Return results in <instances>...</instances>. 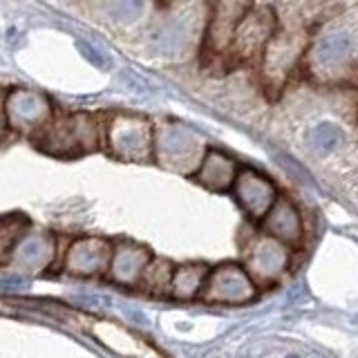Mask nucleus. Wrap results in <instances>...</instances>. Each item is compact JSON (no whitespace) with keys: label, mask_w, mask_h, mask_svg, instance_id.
Masks as SVG:
<instances>
[{"label":"nucleus","mask_w":358,"mask_h":358,"mask_svg":"<svg viewBox=\"0 0 358 358\" xmlns=\"http://www.w3.org/2000/svg\"><path fill=\"white\" fill-rule=\"evenodd\" d=\"M305 29L298 27H287L275 31L271 41H268L262 59V74H264V85L268 94L275 96L280 90L285 87L289 74L294 72L298 65V59L302 50H305Z\"/></svg>","instance_id":"1"},{"label":"nucleus","mask_w":358,"mask_h":358,"mask_svg":"<svg viewBox=\"0 0 358 358\" xmlns=\"http://www.w3.org/2000/svg\"><path fill=\"white\" fill-rule=\"evenodd\" d=\"M275 34V14L268 5H251L235 29L229 52V67L240 65L264 54L268 41Z\"/></svg>","instance_id":"2"},{"label":"nucleus","mask_w":358,"mask_h":358,"mask_svg":"<svg viewBox=\"0 0 358 358\" xmlns=\"http://www.w3.org/2000/svg\"><path fill=\"white\" fill-rule=\"evenodd\" d=\"M257 287L238 264H222L213 268L204 282V300L210 305H246L255 300Z\"/></svg>","instance_id":"3"},{"label":"nucleus","mask_w":358,"mask_h":358,"mask_svg":"<svg viewBox=\"0 0 358 358\" xmlns=\"http://www.w3.org/2000/svg\"><path fill=\"white\" fill-rule=\"evenodd\" d=\"M41 145L54 155L72 157L96 148V126L87 115H72L56 123L43 137Z\"/></svg>","instance_id":"4"},{"label":"nucleus","mask_w":358,"mask_h":358,"mask_svg":"<svg viewBox=\"0 0 358 358\" xmlns=\"http://www.w3.org/2000/svg\"><path fill=\"white\" fill-rule=\"evenodd\" d=\"M110 145L117 157L143 162L152 152V128L141 117L119 115L110 126Z\"/></svg>","instance_id":"5"},{"label":"nucleus","mask_w":358,"mask_h":358,"mask_svg":"<svg viewBox=\"0 0 358 358\" xmlns=\"http://www.w3.org/2000/svg\"><path fill=\"white\" fill-rule=\"evenodd\" d=\"M251 5H242V3H220L213 7V18L208 22V31H206V45H204V54L208 61H224L229 70V52L233 45L235 29H238L240 20L244 14L249 11Z\"/></svg>","instance_id":"6"},{"label":"nucleus","mask_w":358,"mask_h":358,"mask_svg":"<svg viewBox=\"0 0 358 358\" xmlns=\"http://www.w3.org/2000/svg\"><path fill=\"white\" fill-rule=\"evenodd\" d=\"M289 266V249L268 235L257 238L246 253V273L257 285H271Z\"/></svg>","instance_id":"7"},{"label":"nucleus","mask_w":358,"mask_h":358,"mask_svg":"<svg viewBox=\"0 0 358 358\" xmlns=\"http://www.w3.org/2000/svg\"><path fill=\"white\" fill-rule=\"evenodd\" d=\"M233 190L240 206L251 220H264L278 199V190L271 179L253 171V168H244V171L238 173Z\"/></svg>","instance_id":"8"},{"label":"nucleus","mask_w":358,"mask_h":358,"mask_svg":"<svg viewBox=\"0 0 358 358\" xmlns=\"http://www.w3.org/2000/svg\"><path fill=\"white\" fill-rule=\"evenodd\" d=\"M110 262H112L110 244L99 238L78 240L70 249V253H67V268L78 275L103 273L106 268H110Z\"/></svg>","instance_id":"9"},{"label":"nucleus","mask_w":358,"mask_h":358,"mask_svg":"<svg viewBox=\"0 0 358 358\" xmlns=\"http://www.w3.org/2000/svg\"><path fill=\"white\" fill-rule=\"evenodd\" d=\"M48 101L27 90H16L5 101V117L14 128H38L48 119Z\"/></svg>","instance_id":"10"},{"label":"nucleus","mask_w":358,"mask_h":358,"mask_svg":"<svg viewBox=\"0 0 358 358\" xmlns=\"http://www.w3.org/2000/svg\"><path fill=\"white\" fill-rule=\"evenodd\" d=\"M264 235L273 238L278 242L287 244H296L302 235V222H300V213L296 204L289 197H278L271 210L266 213V217L262 220Z\"/></svg>","instance_id":"11"},{"label":"nucleus","mask_w":358,"mask_h":358,"mask_svg":"<svg viewBox=\"0 0 358 358\" xmlns=\"http://www.w3.org/2000/svg\"><path fill=\"white\" fill-rule=\"evenodd\" d=\"M238 173V164L231 157L220 150H208L204 159H201L199 171L195 173V179L210 190H227L233 188Z\"/></svg>","instance_id":"12"},{"label":"nucleus","mask_w":358,"mask_h":358,"mask_svg":"<svg viewBox=\"0 0 358 358\" xmlns=\"http://www.w3.org/2000/svg\"><path fill=\"white\" fill-rule=\"evenodd\" d=\"M148 262H150V255L145 249L134 244H121L117 251H112L110 271L117 282L134 285L137 280H141Z\"/></svg>","instance_id":"13"},{"label":"nucleus","mask_w":358,"mask_h":358,"mask_svg":"<svg viewBox=\"0 0 358 358\" xmlns=\"http://www.w3.org/2000/svg\"><path fill=\"white\" fill-rule=\"evenodd\" d=\"M208 278V268L204 264H186L173 271V282H171V294L179 300H190L195 298Z\"/></svg>","instance_id":"14"},{"label":"nucleus","mask_w":358,"mask_h":358,"mask_svg":"<svg viewBox=\"0 0 358 358\" xmlns=\"http://www.w3.org/2000/svg\"><path fill=\"white\" fill-rule=\"evenodd\" d=\"M52 255V242L48 238H27L18 249V264L29 268V271H38L48 264Z\"/></svg>","instance_id":"15"},{"label":"nucleus","mask_w":358,"mask_h":358,"mask_svg":"<svg viewBox=\"0 0 358 358\" xmlns=\"http://www.w3.org/2000/svg\"><path fill=\"white\" fill-rule=\"evenodd\" d=\"M143 285L152 294H171V282H173V266L166 260H150L145 271L141 275Z\"/></svg>","instance_id":"16"},{"label":"nucleus","mask_w":358,"mask_h":358,"mask_svg":"<svg viewBox=\"0 0 358 358\" xmlns=\"http://www.w3.org/2000/svg\"><path fill=\"white\" fill-rule=\"evenodd\" d=\"M22 227H25V220H20L16 215L11 217H0V262L9 255L11 246H14L16 238L20 235Z\"/></svg>","instance_id":"17"},{"label":"nucleus","mask_w":358,"mask_h":358,"mask_svg":"<svg viewBox=\"0 0 358 358\" xmlns=\"http://www.w3.org/2000/svg\"><path fill=\"white\" fill-rule=\"evenodd\" d=\"M27 282L22 278H5V280H0V287L3 289H20V287H25Z\"/></svg>","instance_id":"18"}]
</instances>
